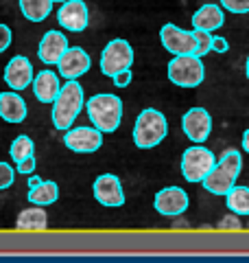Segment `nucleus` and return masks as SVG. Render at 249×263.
I'll return each instance as SVG.
<instances>
[{
	"label": "nucleus",
	"instance_id": "obj_1",
	"mask_svg": "<svg viewBox=\"0 0 249 263\" xmlns=\"http://www.w3.org/2000/svg\"><path fill=\"white\" fill-rule=\"evenodd\" d=\"M83 108V88L77 79H66V84L59 88V95L53 101V125L66 132L72 127V123L77 121L79 112Z\"/></svg>",
	"mask_w": 249,
	"mask_h": 263
},
{
	"label": "nucleus",
	"instance_id": "obj_2",
	"mask_svg": "<svg viewBox=\"0 0 249 263\" xmlns=\"http://www.w3.org/2000/svg\"><path fill=\"white\" fill-rule=\"evenodd\" d=\"M88 117L92 121V125L96 129H101L103 134H112L120 127L122 121V101L120 97L103 92V95H94L88 99L86 103Z\"/></svg>",
	"mask_w": 249,
	"mask_h": 263
},
{
	"label": "nucleus",
	"instance_id": "obj_3",
	"mask_svg": "<svg viewBox=\"0 0 249 263\" xmlns=\"http://www.w3.org/2000/svg\"><path fill=\"white\" fill-rule=\"evenodd\" d=\"M166 134H169V121L160 110L147 108L138 114L134 125V143L138 149H153L164 141Z\"/></svg>",
	"mask_w": 249,
	"mask_h": 263
},
{
	"label": "nucleus",
	"instance_id": "obj_4",
	"mask_svg": "<svg viewBox=\"0 0 249 263\" xmlns=\"http://www.w3.org/2000/svg\"><path fill=\"white\" fill-rule=\"evenodd\" d=\"M169 79H171V84H175L179 88L201 86L205 79V68H203L201 57L195 53L175 55L169 62Z\"/></svg>",
	"mask_w": 249,
	"mask_h": 263
},
{
	"label": "nucleus",
	"instance_id": "obj_5",
	"mask_svg": "<svg viewBox=\"0 0 249 263\" xmlns=\"http://www.w3.org/2000/svg\"><path fill=\"white\" fill-rule=\"evenodd\" d=\"M214 164H217V156L205 149L201 143H195L181 156V176L186 182H201Z\"/></svg>",
	"mask_w": 249,
	"mask_h": 263
},
{
	"label": "nucleus",
	"instance_id": "obj_6",
	"mask_svg": "<svg viewBox=\"0 0 249 263\" xmlns=\"http://www.w3.org/2000/svg\"><path fill=\"white\" fill-rule=\"evenodd\" d=\"M134 64V48L127 40L116 37L110 44L103 48L101 53V72L105 77H114L116 72H120L125 68H131Z\"/></svg>",
	"mask_w": 249,
	"mask_h": 263
},
{
	"label": "nucleus",
	"instance_id": "obj_7",
	"mask_svg": "<svg viewBox=\"0 0 249 263\" xmlns=\"http://www.w3.org/2000/svg\"><path fill=\"white\" fill-rule=\"evenodd\" d=\"M64 145L74 154H94L103 145V132L92 127H68L64 134Z\"/></svg>",
	"mask_w": 249,
	"mask_h": 263
},
{
	"label": "nucleus",
	"instance_id": "obj_8",
	"mask_svg": "<svg viewBox=\"0 0 249 263\" xmlns=\"http://www.w3.org/2000/svg\"><path fill=\"white\" fill-rule=\"evenodd\" d=\"M188 204H190L188 193L181 186H166L155 193V200H153L155 211L164 217H181L186 213Z\"/></svg>",
	"mask_w": 249,
	"mask_h": 263
},
{
	"label": "nucleus",
	"instance_id": "obj_9",
	"mask_svg": "<svg viewBox=\"0 0 249 263\" xmlns=\"http://www.w3.org/2000/svg\"><path fill=\"white\" fill-rule=\"evenodd\" d=\"M57 22L59 27L70 33H81L88 29L90 13L88 5L83 0H64L61 7L57 9Z\"/></svg>",
	"mask_w": 249,
	"mask_h": 263
},
{
	"label": "nucleus",
	"instance_id": "obj_10",
	"mask_svg": "<svg viewBox=\"0 0 249 263\" xmlns=\"http://www.w3.org/2000/svg\"><path fill=\"white\" fill-rule=\"evenodd\" d=\"M92 191L98 204H103L107 209H118L125 204V191H122V184H120V178L114 176V174H101L94 184H92Z\"/></svg>",
	"mask_w": 249,
	"mask_h": 263
},
{
	"label": "nucleus",
	"instance_id": "obj_11",
	"mask_svg": "<svg viewBox=\"0 0 249 263\" xmlns=\"http://www.w3.org/2000/svg\"><path fill=\"white\" fill-rule=\"evenodd\" d=\"M160 42L169 53L173 55H186V53H195V33L193 31H184L175 27V24H164L160 29Z\"/></svg>",
	"mask_w": 249,
	"mask_h": 263
},
{
	"label": "nucleus",
	"instance_id": "obj_12",
	"mask_svg": "<svg viewBox=\"0 0 249 263\" xmlns=\"http://www.w3.org/2000/svg\"><path fill=\"white\" fill-rule=\"evenodd\" d=\"M181 127L193 143H205L212 132V117L205 108H190L181 119Z\"/></svg>",
	"mask_w": 249,
	"mask_h": 263
},
{
	"label": "nucleus",
	"instance_id": "obj_13",
	"mask_svg": "<svg viewBox=\"0 0 249 263\" xmlns=\"http://www.w3.org/2000/svg\"><path fill=\"white\" fill-rule=\"evenodd\" d=\"M90 66H92V60L79 46H68L57 62V68H59V75L64 79H79L90 70Z\"/></svg>",
	"mask_w": 249,
	"mask_h": 263
},
{
	"label": "nucleus",
	"instance_id": "obj_14",
	"mask_svg": "<svg viewBox=\"0 0 249 263\" xmlns=\"http://www.w3.org/2000/svg\"><path fill=\"white\" fill-rule=\"evenodd\" d=\"M5 81L11 90H18V92L29 88L33 84V66L29 62V57H24V55L11 57L5 68Z\"/></svg>",
	"mask_w": 249,
	"mask_h": 263
},
{
	"label": "nucleus",
	"instance_id": "obj_15",
	"mask_svg": "<svg viewBox=\"0 0 249 263\" xmlns=\"http://www.w3.org/2000/svg\"><path fill=\"white\" fill-rule=\"evenodd\" d=\"M66 48H68V37L61 31H46L44 37L39 40L37 55L46 66H53L59 62V57L66 53Z\"/></svg>",
	"mask_w": 249,
	"mask_h": 263
},
{
	"label": "nucleus",
	"instance_id": "obj_16",
	"mask_svg": "<svg viewBox=\"0 0 249 263\" xmlns=\"http://www.w3.org/2000/svg\"><path fill=\"white\" fill-rule=\"evenodd\" d=\"M223 24H225V13H223V7L214 5V3L201 5L193 13V18H190V27H193V29H201V31H210V33L221 29Z\"/></svg>",
	"mask_w": 249,
	"mask_h": 263
},
{
	"label": "nucleus",
	"instance_id": "obj_17",
	"mask_svg": "<svg viewBox=\"0 0 249 263\" xmlns=\"http://www.w3.org/2000/svg\"><path fill=\"white\" fill-rule=\"evenodd\" d=\"M27 103L24 99L18 95V90H7V92H0V119L7 123H22L27 119Z\"/></svg>",
	"mask_w": 249,
	"mask_h": 263
},
{
	"label": "nucleus",
	"instance_id": "obj_18",
	"mask_svg": "<svg viewBox=\"0 0 249 263\" xmlns=\"http://www.w3.org/2000/svg\"><path fill=\"white\" fill-rule=\"evenodd\" d=\"M59 88H61L59 75L53 70H39L33 77V92H35L39 103H53L55 97L59 95Z\"/></svg>",
	"mask_w": 249,
	"mask_h": 263
},
{
	"label": "nucleus",
	"instance_id": "obj_19",
	"mask_svg": "<svg viewBox=\"0 0 249 263\" xmlns=\"http://www.w3.org/2000/svg\"><path fill=\"white\" fill-rule=\"evenodd\" d=\"M15 228L24 230V233H42V230L48 228V215L44 206H37L33 204L31 209H24L18 219H15Z\"/></svg>",
	"mask_w": 249,
	"mask_h": 263
},
{
	"label": "nucleus",
	"instance_id": "obj_20",
	"mask_svg": "<svg viewBox=\"0 0 249 263\" xmlns=\"http://www.w3.org/2000/svg\"><path fill=\"white\" fill-rule=\"evenodd\" d=\"M236 180L232 178L225 169H221L219 164H214V167L208 171V176L201 180V184L208 193H212V195H225L232 186H234Z\"/></svg>",
	"mask_w": 249,
	"mask_h": 263
},
{
	"label": "nucleus",
	"instance_id": "obj_21",
	"mask_svg": "<svg viewBox=\"0 0 249 263\" xmlns=\"http://www.w3.org/2000/svg\"><path fill=\"white\" fill-rule=\"evenodd\" d=\"M57 197H59V186L53 180H42L37 186L29 189V195L27 200L37 204V206H51V204L57 202Z\"/></svg>",
	"mask_w": 249,
	"mask_h": 263
},
{
	"label": "nucleus",
	"instance_id": "obj_22",
	"mask_svg": "<svg viewBox=\"0 0 249 263\" xmlns=\"http://www.w3.org/2000/svg\"><path fill=\"white\" fill-rule=\"evenodd\" d=\"M53 0H20V11L31 22H42L51 15Z\"/></svg>",
	"mask_w": 249,
	"mask_h": 263
},
{
	"label": "nucleus",
	"instance_id": "obj_23",
	"mask_svg": "<svg viewBox=\"0 0 249 263\" xmlns=\"http://www.w3.org/2000/svg\"><path fill=\"white\" fill-rule=\"evenodd\" d=\"M225 204L236 215H249V186H232L225 193Z\"/></svg>",
	"mask_w": 249,
	"mask_h": 263
},
{
	"label": "nucleus",
	"instance_id": "obj_24",
	"mask_svg": "<svg viewBox=\"0 0 249 263\" xmlns=\"http://www.w3.org/2000/svg\"><path fill=\"white\" fill-rule=\"evenodd\" d=\"M217 164L221 169H225L227 174L236 180L240 176V171H243V156H240L238 149H225L221 154V158H219Z\"/></svg>",
	"mask_w": 249,
	"mask_h": 263
},
{
	"label": "nucleus",
	"instance_id": "obj_25",
	"mask_svg": "<svg viewBox=\"0 0 249 263\" xmlns=\"http://www.w3.org/2000/svg\"><path fill=\"white\" fill-rule=\"evenodd\" d=\"M33 152H35V145H33V141L29 136H18L15 141L11 143V149H9V156L13 162H20L22 158H27V156H33Z\"/></svg>",
	"mask_w": 249,
	"mask_h": 263
},
{
	"label": "nucleus",
	"instance_id": "obj_26",
	"mask_svg": "<svg viewBox=\"0 0 249 263\" xmlns=\"http://www.w3.org/2000/svg\"><path fill=\"white\" fill-rule=\"evenodd\" d=\"M193 33H195V44H197L195 55L205 57L208 53H212V40H214L212 33L210 31H201V29H193Z\"/></svg>",
	"mask_w": 249,
	"mask_h": 263
},
{
	"label": "nucleus",
	"instance_id": "obj_27",
	"mask_svg": "<svg viewBox=\"0 0 249 263\" xmlns=\"http://www.w3.org/2000/svg\"><path fill=\"white\" fill-rule=\"evenodd\" d=\"M240 228H243V224H240L236 213H232V211H230V215L223 217L219 221V226H217V230H223V233H238Z\"/></svg>",
	"mask_w": 249,
	"mask_h": 263
},
{
	"label": "nucleus",
	"instance_id": "obj_28",
	"mask_svg": "<svg viewBox=\"0 0 249 263\" xmlns=\"http://www.w3.org/2000/svg\"><path fill=\"white\" fill-rule=\"evenodd\" d=\"M13 178H15V171L9 162H3L0 160V191L9 189L13 184Z\"/></svg>",
	"mask_w": 249,
	"mask_h": 263
},
{
	"label": "nucleus",
	"instance_id": "obj_29",
	"mask_svg": "<svg viewBox=\"0 0 249 263\" xmlns=\"http://www.w3.org/2000/svg\"><path fill=\"white\" fill-rule=\"evenodd\" d=\"M221 7L227 9L230 13H249V0H221Z\"/></svg>",
	"mask_w": 249,
	"mask_h": 263
},
{
	"label": "nucleus",
	"instance_id": "obj_30",
	"mask_svg": "<svg viewBox=\"0 0 249 263\" xmlns=\"http://www.w3.org/2000/svg\"><path fill=\"white\" fill-rule=\"evenodd\" d=\"M18 164V174H22V176H31L33 171H35V156H27V158H22L20 162H15Z\"/></svg>",
	"mask_w": 249,
	"mask_h": 263
},
{
	"label": "nucleus",
	"instance_id": "obj_31",
	"mask_svg": "<svg viewBox=\"0 0 249 263\" xmlns=\"http://www.w3.org/2000/svg\"><path fill=\"white\" fill-rule=\"evenodd\" d=\"M112 79H114V86L116 88H127L131 84V79H134V75H131V68H125L120 72H116Z\"/></svg>",
	"mask_w": 249,
	"mask_h": 263
},
{
	"label": "nucleus",
	"instance_id": "obj_32",
	"mask_svg": "<svg viewBox=\"0 0 249 263\" xmlns=\"http://www.w3.org/2000/svg\"><path fill=\"white\" fill-rule=\"evenodd\" d=\"M11 37H13L11 29L7 24H0V53H5L11 46Z\"/></svg>",
	"mask_w": 249,
	"mask_h": 263
},
{
	"label": "nucleus",
	"instance_id": "obj_33",
	"mask_svg": "<svg viewBox=\"0 0 249 263\" xmlns=\"http://www.w3.org/2000/svg\"><path fill=\"white\" fill-rule=\"evenodd\" d=\"M212 51H217V53H227L230 51V42L225 37H221V35H217L212 40Z\"/></svg>",
	"mask_w": 249,
	"mask_h": 263
},
{
	"label": "nucleus",
	"instance_id": "obj_34",
	"mask_svg": "<svg viewBox=\"0 0 249 263\" xmlns=\"http://www.w3.org/2000/svg\"><path fill=\"white\" fill-rule=\"evenodd\" d=\"M190 228V224L186 219H175L173 221V230H188Z\"/></svg>",
	"mask_w": 249,
	"mask_h": 263
},
{
	"label": "nucleus",
	"instance_id": "obj_35",
	"mask_svg": "<svg viewBox=\"0 0 249 263\" xmlns=\"http://www.w3.org/2000/svg\"><path fill=\"white\" fill-rule=\"evenodd\" d=\"M39 182H42V178H39V176H33V174H31V178H29V182H27V184H29V189H33V186H37Z\"/></svg>",
	"mask_w": 249,
	"mask_h": 263
},
{
	"label": "nucleus",
	"instance_id": "obj_36",
	"mask_svg": "<svg viewBox=\"0 0 249 263\" xmlns=\"http://www.w3.org/2000/svg\"><path fill=\"white\" fill-rule=\"evenodd\" d=\"M243 149L249 154V129L245 132V134H243Z\"/></svg>",
	"mask_w": 249,
	"mask_h": 263
},
{
	"label": "nucleus",
	"instance_id": "obj_37",
	"mask_svg": "<svg viewBox=\"0 0 249 263\" xmlns=\"http://www.w3.org/2000/svg\"><path fill=\"white\" fill-rule=\"evenodd\" d=\"M199 230H203V233H210V230H214V226H208V224H203V226H199Z\"/></svg>",
	"mask_w": 249,
	"mask_h": 263
},
{
	"label": "nucleus",
	"instance_id": "obj_38",
	"mask_svg": "<svg viewBox=\"0 0 249 263\" xmlns=\"http://www.w3.org/2000/svg\"><path fill=\"white\" fill-rule=\"evenodd\" d=\"M245 75H247V79H249V55H247V62H245Z\"/></svg>",
	"mask_w": 249,
	"mask_h": 263
},
{
	"label": "nucleus",
	"instance_id": "obj_39",
	"mask_svg": "<svg viewBox=\"0 0 249 263\" xmlns=\"http://www.w3.org/2000/svg\"><path fill=\"white\" fill-rule=\"evenodd\" d=\"M53 3H59V5H61V3H64V0H53Z\"/></svg>",
	"mask_w": 249,
	"mask_h": 263
},
{
	"label": "nucleus",
	"instance_id": "obj_40",
	"mask_svg": "<svg viewBox=\"0 0 249 263\" xmlns=\"http://www.w3.org/2000/svg\"><path fill=\"white\" fill-rule=\"evenodd\" d=\"M247 228H249V221H247Z\"/></svg>",
	"mask_w": 249,
	"mask_h": 263
}]
</instances>
